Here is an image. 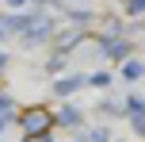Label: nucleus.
<instances>
[{
	"label": "nucleus",
	"mask_w": 145,
	"mask_h": 142,
	"mask_svg": "<svg viewBox=\"0 0 145 142\" xmlns=\"http://www.w3.org/2000/svg\"><path fill=\"white\" fill-rule=\"evenodd\" d=\"M19 127H23V135L27 138H42L46 131H50V112H42V108H31V112H23V119H19Z\"/></svg>",
	"instance_id": "f257e3e1"
},
{
	"label": "nucleus",
	"mask_w": 145,
	"mask_h": 142,
	"mask_svg": "<svg viewBox=\"0 0 145 142\" xmlns=\"http://www.w3.org/2000/svg\"><path fill=\"white\" fill-rule=\"evenodd\" d=\"M126 112H130V123H134V131H138V135H145V100L130 96V100H126Z\"/></svg>",
	"instance_id": "f03ea898"
},
{
	"label": "nucleus",
	"mask_w": 145,
	"mask_h": 142,
	"mask_svg": "<svg viewBox=\"0 0 145 142\" xmlns=\"http://www.w3.org/2000/svg\"><path fill=\"white\" fill-rule=\"evenodd\" d=\"M80 85H84V77H61V81L54 85V92H57V96H69V92H76Z\"/></svg>",
	"instance_id": "7ed1b4c3"
},
{
	"label": "nucleus",
	"mask_w": 145,
	"mask_h": 142,
	"mask_svg": "<svg viewBox=\"0 0 145 142\" xmlns=\"http://www.w3.org/2000/svg\"><path fill=\"white\" fill-rule=\"evenodd\" d=\"M57 123H61V127H80V112H76V108H61Z\"/></svg>",
	"instance_id": "20e7f679"
},
{
	"label": "nucleus",
	"mask_w": 145,
	"mask_h": 142,
	"mask_svg": "<svg viewBox=\"0 0 145 142\" xmlns=\"http://www.w3.org/2000/svg\"><path fill=\"white\" fill-rule=\"evenodd\" d=\"M141 73H145V65H141V61H126V65H122V77H126V81H138Z\"/></svg>",
	"instance_id": "39448f33"
},
{
	"label": "nucleus",
	"mask_w": 145,
	"mask_h": 142,
	"mask_svg": "<svg viewBox=\"0 0 145 142\" xmlns=\"http://www.w3.org/2000/svg\"><path fill=\"white\" fill-rule=\"evenodd\" d=\"M88 85H95V89H107V85H111V77H107V73H95Z\"/></svg>",
	"instance_id": "423d86ee"
},
{
	"label": "nucleus",
	"mask_w": 145,
	"mask_h": 142,
	"mask_svg": "<svg viewBox=\"0 0 145 142\" xmlns=\"http://www.w3.org/2000/svg\"><path fill=\"white\" fill-rule=\"evenodd\" d=\"M126 12H130V15H138V12H145V0H130V4H126Z\"/></svg>",
	"instance_id": "0eeeda50"
},
{
	"label": "nucleus",
	"mask_w": 145,
	"mask_h": 142,
	"mask_svg": "<svg viewBox=\"0 0 145 142\" xmlns=\"http://www.w3.org/2000/svg\"><path fill=\"white\" fill-rule=\"evenodd\" d=\"M4 35H12V31H8V19H0V38Z\"/></svg>",
	"instance_id": "6e6552de"
},
{
	"label": "nucleus",
	"mask_w": 145,
	"mask_h": 142,
	"mask_svg": "<svg viewBox=\"0 0 145 142\" xmlns=\"http://www.w3.org/2000/svg\"><path fill=\"white\" fill-rule=\"evenodd\" d=\"M4 65H8V54H0V69H4Z\"/></svg>",
	"instance_id": "1a4fd4ad"
},
{
	"label": "nucleus",
	"mask_w": 145,
	"mask_h": 142,
	"mask_svg": "<svg viewBox=\"0 0 145 142\" xmlns=\"http://www.w3.org/2000/svg\"><path fill=\"white\" fill-rule=\"evenodd\" d=\"M8 4H27V0H8Z\"/></svg>",
	"instance_id": "9d476101"
}]
</instances>
